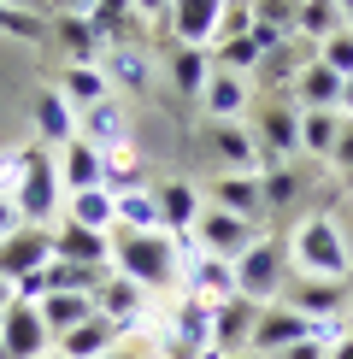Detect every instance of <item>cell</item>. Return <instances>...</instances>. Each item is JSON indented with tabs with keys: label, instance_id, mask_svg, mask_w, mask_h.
<instances>
[{
	"label": "cell",
	"instance_id": "cell-1",
	"mask_svg": "<svg viewBox=\"0 0 353 359\" xmlns=\"http://www.w3.org/2000/svg\"><path fill=\"white\" fill-rule=\"evenodd\" d=\"M112 271L130 277L136 289H171L183 283V259H176V242L165 230H124L112 224Z\"/></svg>",
	"mask_w": 353,
	"mask_h": 359
},
{
	"label": "cell",
	"instance_id": "cell-2",
	"mask_svg": "<svg viewBox=\"0 0 353 359\" xmlns=\"http://www.w3.org/2000/svg\"><path fill=\"white\" fill-rule=\"evenodd\" d=\"M289 265L300 277H324V283H342L353 271V253L342 242V230H335V218H300L289 230Z\"/></svg>",
	"mask_w": 353,
	"mask_h": 359
},
{
	"label": "cell",
	"instance_id": "cell-3",
	"mask_svg": "<svg viewBox=\"0 0 353 359\" xmlns=\"http://www.w3.org/2000/svg\"><path fill=\"white\" fill-rule=\"evenodd\" d=\"M59 201H65V183H59V159H53V147H41V142L24 147V183H18V194H12L18 218L36 224V230H53Z\"/></svg>",
	"mask_w": 353,
	"mask_h": 359
},
{
	"label": "cell",
	"instance_id": "cell-4",
	"mask_svg": "<svg viewBox=\"0 0 353 359\" xmlns=\"http://www.w3.org/2000/svg\"><path fill=\"white\" fill-rule=\"evenodd\" d=\"M283 283H289V242H277V236H259L235 259V294L242 301L271 306V301H283Z\"/></svg>",
	"mask_w": 353,
	"mask_h": 359
},
{
	"label": "cell",
	"instance_id": "cell-5",
	"mask_svg": "<svg viewBox=\"0 0 353 359\" xmlns=\"http://www.w3.org/2000/svg\"><path fill=\"white\" fill-rule=\"evenodd\" d=\"M254 142H259L265 165H289V159L300 154V107H294L289 88H271V95H259Z\"/></svg>",
	"mask_w": 353,
	"mask_h": 359
},
{
	"label": "cell",
	"instance_id": "cell-6",
	"mask_svg": "<svg viewBox=\"0 0 353 359\" xmlns=\"http://www.w3.org/2000/svg\"><path fill=\"white\" fill-rule=\"evenodd\" d=\"M0 336H6V359H48L53 353V330L41 324V306L18 301V294L0 312Z\"/></svg>",
	"mask_w": 353,
	"mask_h": 359
},
{
	"label": "cell",
	"instance_id": "cell-7",
	"mask_svg": "<svg viewBox=\"0 0 353 359\" xmlns=\"http://www.w3.org/2000/svg\"><path fill=\"white\" fill-rule=\"evenodd\" d=\"M206 154H212L224 171H242V177L265 171V154H259V142H254L247 124H212V118H206Z\"/></svg>",
	"mask_w": 353,
	"mask_h": 359
},
{
	"label": "cell",
	"instance_id": "cell-8",
	"mask_svg": "<svg viewBox=\"0 0 353 359\" xmlns=\"http://www.w3.org/2000/svg\"><path fill=\"white\" fill-rule=\"evenodd\" d=\"M195 236H200V248L212 253V259H242L247 248L259 242V224H247V218H230V212H218V206H206L200 224H195Z\"/></svg>",
	"mask_w": 353,
	"mask_h": 359
},
{
	"label": "cell",
	"instance_id": "cell-9",
	"mask_svg": "<svg viewBox=\"0 0 353 359\" xmlns=\"http://www.w3.org/2000/svg\"><path fill=\"white\" fill-rule=\"evenodd\" d=\"M200 107H206L212 124H242V118L254 112V88H247L242 71L212 65V77H206V88H200Z\"/></svg>",
	"mask_w": 353,
	"mask_h": 359
},
{
	"label": "cell",
	"instance_id": "cell-10",
	"mask_svg": "<svg viewBox=\"0 0 353 359\" xmlns=\"http://www.w3.org/2000/svg\"><path fill=\"white\" fill-rule=\"evenodd\" d=\"M48 259H53V230L18 224V230L0 242V277H6V283H18L29 271H48Z\"/></svg>",
	"mask_w": 353,
	"mask_h": 359
},
{
	"label": "cell",
	"instance_id": "cell-11",
	"mask_svg": "<svg viewBox=\"0 0 353 359\" xmlns=\"http://www.w3.org/2000/svg\"><path fill=\"white\" fill-rule=\"evenodd\" d=\"M183 294H195V301H206V306H224V301H235V265L230 259H212V253H188L183 259Z\"/></svg>",
	"mask_w": 353,
	"mask_h": 359
},
{
	"label": "cell",
	"instance_id": "cell-12",
	"mask_svg": "<svg viewBox=\"0 0 353 359\" xmlns=\"http://www.w3.org/2000/svg\"><path fill=\"white\" fill-rule=\"evenodd\" d=\"M95 312H106V318H112L124 336H136L141 324H153V312H147V289H136V283L118 277V271L95 289Z\"/></svg>",
	"mask_w": 353,
	"mask_h": 359
},
{
	"label": "cell",
	"instance_id": "cell-13",
	"mask_svg": "<svg viewBox=\"0 0 353 359\" xmlns=\"http://www.w3.org/2000/svg\"><path fill=\"white\" fill-rule=\"evenodd\" d=\"M306 336H312V318H300L294 306L271 301V306H259V324H254V341H247V348L277 359L283 348H294V341H306Z\"/></svg>",
	"mask_w": 353,
	"mask_h": 359
},
{
	"label": "cell",
	"instance_id": "cell-14",
	"mask_svg": "<svg viewBox=\"0 0 353 359\" xmlns=\"http://www.w3.org/2000/svg\"><path fill=\"white\" fill-rule=\"evenodd\" d=\"M283 306H294L300 318H342L347 312V289L324 277H289L283 283Z\"/></svg>",
	"mask_w": 353,
	"mask_h": 359
},
{
	"label": "cell",
	"instance_id": "cell-15",
	"mask_svg": "<svg viewBox=\"0 0 353 359\" xmlns=\"http://www.w3.org/2000/svg\"><path fill=\"white\" fill-rule=\"evenodd\" d=\"M254 324H259V306L254 301H224L212 306V353L230 359V353H247V341H254Z\"/></svg>",
	"mask_w": 353,
	"mask_h": 359
},
{
	"label": "cell",
	"instance_id": "cell-16",
	"mask_svg": "<svg viewBox=\"0 0 353 359\" xmlns=\"http://www.w3.org/2000/svg\"><path fill=\"white\" fill-rule=\"evenodd\" d=\"M224 6L230 0H171V36L183 41V48H212Z\"/></svg>",
	"mask_w": 353,
	"mask_h": 359
},
{
	"label": "cell",
	"instance_id": "cell-17",
	"mask_svg": "<svg viewBox=\"0 0 353 359\" xmlns=\"http://www.w3.org/2000/svg\"><path fill=\"white\" fill-rule=\"evenodd\" d=\"M153 201H159V224H165V236H188L206 212L200 189L183 183V177H171V183H153Z\"/></svg>",
	"mask_w": 353,
	"mask_h": 359
},
{
	"label": "cell",
	"instance_id": "cell-18",
	"mask_svg": "<svg viewBox=\"0 0 353 359\" xmlns=\"http://www.w3.org/2000/svg\"><path fill=\"white\" fill-rule=\"evenodd\" d=\"M112 348H124V330H118L106 312L83 318L77 330H65V336L53 341V353H59V359H100V353H112Z\"/></svg>",
	"mask_w": 353,
	"mask_h": 359
},
{
	"label": "cell",
	"instance_id": "cell-19",
	"mask_svg": "<svg viewBox=\"0 0 353 359\" xmlns=\"http://www.w3.org/2000/svg\"><path fill=\"white\" fill-rule=\"evenodd\" d=\"M342 83L347 77H335L324 59H312V65H300V77L289 83V95H294L300 112H342Z\"/></svg>",
	"mask_w": 353,
	"mask_h": 359
},
{
	"label": "cell",
	"instance_id": "cell-20",
	"mask_svg": "<svg viewBox=\"0 0 353 359\" xmlns=\"http://www.w3.org/2000/svg\"><path fill=\"white\" fill-rule=\"evenodd\" d=\"M206 206H218V212H230V218H247V224H265V189H259V177H242V171L218 177Z\"/></svg>",
	"mask_w": 353,
	"mask_h": 359
},
{
	"label": "cell",
	"instance_id": "cell-21",
	"mask_svg": "<svg viewBox=\"0 0 353 359\" xmlns=\"http://www.w3.org/2000/svg\"><path fill=\"white\" fill-rule=\"evenodd\" d=\"M77 136L95 142V147H130V112H124V100L106 95V100H95L88 112H77Z\"/></svg>",
	"mask_w": 353,
	"mask_h": 359
},
{
	"label": "cell",
	"instance_id": "cell-22",
	"mask_svg": "<svg viewBox=\"0 0 353 359\" xmlns=\"http://www.w3.org/2000/svg\"><path fill=\"white\" fill-rule=\"evenodd\" d=\"M53 259H71V265H112V236L65 218V224L53 230Z\"/></svg>",
	"mask_w": 353,
	"mask_h": 359
},
{
	"label": "cell",
	"instance_id": "cell-23",
	"mask_svg": "<svg viewBox=\"0 0 353 359\" xmlns=\"http://www.w3.org/2000/svg\"><path fill=\"white\" fill-rule=\"evenodd\" d=\"M36 136H41V147H71L77 142V112H71V100L59 88H41L36 95Z\"/></svg>",
	"mask_w": 353,
	"mask_h": 359
},
{
	"label": "cell",
	"instance_id": "cell-24",
	"mask_svg": "<svg viewBox=\"0 0 353 359\" xmlns=\"http://www.w3.org/2000/svg\"><path fill=\"white\" fill-rule=\"evenodd\" d=\"M53 41L65 48V65H95V59L106 53L100 36H95V24H88L83 12H59L53 18Z\"/></svg>",
	"mask_w": 353,
	"mask_h": 359
},
{
	"label": "cell",
	"instance_id": "cell-25",
	"mask_svg": "<svg viewBox=\"0 0 353 359\" xmlns=\"http://www.w3.org/2000/svg\"><path fill=\"white\" fill-rule=\"evenodd\" d=\"M59 183H65V194H83V189H100V147L95 142H71L65 154H59Z\"/></svg>",
	"mask_w": 353,
	"mask_h": 359
},
{
	"label": "cell",
	"instance_id": "cell-26",
	"mask_svg": "<svg viewBox=\"0 0 353 359\" xmlns=\"http://www.w3.org/2000/svg\"><path fill=\"white\" fill-rule=\"evenodd\" d=\"M100 71H106V83L124 88V95H141L147 77H153V65H147L141 48H106V53H100Z\"/></svg>",
	"mask_w": 353,
	"mask_h": 359
},
{
	"label": "cell",
	"instance_id": "cell-27",
	"mask_svg": "<svg viewBox=\"0 0 353 359\" xmlns=\"http://www.w3.org/2000/svg\"><path fill=\"white\" fill-rule=\"evenodd\" d=\"M59 95L71 100V112H88L95 100H106V95H112V83H106V71H100V65H65V77H59Z\"/></svg>",
	"mask_w": 353,
	"mask_h": 359
},
{
	"label": "cell",
	"instance_id": "cell-28",
	"mask_svg": "<svg viewBox=\"0 0 353 359\" xmlns=\"http://www.w3.org/2000/svg\"><path fill=\"white\" fill-rule=\"evenodd\" d=\"M335 142H342V112H300V154L335 159Z\"/></svg>",
	"mask_w": 353,
	"mask_h": 359
},
{
	"label": "cell",
	"instance_id": "cell-29",
	"mask_svg": "<svg viewBox=\"0 0 353 359\" xmlns=\"http://www.w3.org/2000/svg\"><path fill=\"white\" fill-rule=\"evenodd\" d=\"M83 318H95V294H48V301H41V324L53 330V341L65 330H77Z\"/></svg>",
	"mask_w": 353,
	"mask_h": 359
},
{
	"label": "cell",
	"instance_id": "cell-30",
	"mask_svg": "<svg viewBox=\"0 0 353 359\" xmlns=\"http://www.w3.org/2000/svg\"><path fill=\"white\" fill-rule=\"evenodd\" d=\"M65 218H71V224H88V230H112V218H118V201H112L106 189L65 194Z\"/></svg>",
	"mask_w": 353,
	"mask_h": 359
},
{
	"label": "cell",
	"instance_id": "cell-31",
	"mask_svg": "<svg viewBox=\"0 0 353 359\" xmlns=\"http://www.w3.org/2000/svg\"><path fill=\"white\" fill-rule=\"evenodd\" d=\"M335 29H347V18H342V6H335V0H300V24H294V36L330 41Z\"/></svg>",
	"mask_w": 353,
	"mask_h": 359
},
{
	"label": "cell",
	"instance_id": "cell-32",
	"mask_svg": "<svg viewBox=\"0 0 353 359\" xmlns=\"http://www.w3.org/2000/svg\"><path fill=\"white\" fill-rule=\"evenodd\" d=\"M171 77H176V88H183V95L200 100L206 77H212V53H206V48H176V53H171Z\"/></svg>",
	"mask_w": 353,
	"mask_h": 359
},
{
	"label": "cell",
	"instance_id": "cell-33",
	"mask_svg": "<svg viewBox=\"0 0 353 359\" xmlns=\"http://www.w3.org/2000/svg\"><path fill=\"white\" fill-rule=\"evenodd\" d=\"M112 224H124V230H165V224H159L153 189H130V194H118V218H112Z\"/></svg>",
	"mask_w": 353,
	"mask_h": 359
},
{
	"label": "cell",
	"instance_id": "cell-34",
	"mask_svg": "<svg viewBox=\"0 0 353 359\" xmlns=\"http://www.w3.org/2000/svg\"><path fill=\"white\" fill-rule=\"evenodd\" d=\"M259 189H265V212H283V206H294V194H300V177H294V165H265Z\"/></svg>",
	"mask_w": 353,
	"mask_h": 359
},
{
	"label": "cell",
	"instance_id": "cell-35",
	"mask_svg": "<svg viewBox=\"0 0 353 359\" xmlns=\"http://www.w3.org/2000/svg\"><path fill=\"white\" fill-rule=\"evenodd\" d=\"M0 36H24V41H36V48H48L53 24H41L36 12H24V6H0Z\"/></svg>",
	"mask_w": 353,
	"mask_h": 359
},
{
	"label": "cell",
	"instance_id": "cell-36",
	"mask_svg": "<svg viewBox=\"0 0 353 359\" xmlns=\"http://www.w3.org/2000/svg\"><path fill=\"white\" fill-rule=\"evenodd\" d=\"M254 29V0H230L224 6V18H218V36H212V48H224V41H235V36H247ZM206 48V53H212Z\"/></svg>",
	"mask_w": 353,
	"mask_h": 359
},
{
	"label": "cell",
	"instance_id": "cell-37",
	"mask_svg": "<svg viewBox=\"0 0 353 359\" xmlns=\"http://www.w3.org/2000/svg\"><path fill=\"white\" fill-rule=\"evenodd\" d=\"M318 59L335 71V77H353V29H335L330 41H318Z\"/></svg>",
	"mask_w": 353,
	"mask_h": 359
},
{
	"label": "cell",
	"instance_id": "cell-38",
	"mask_svg": "<svg viewBox=\"0 0 353 359\" xmlns=\"http://www.w3.org/2000/svg\"><path fill=\"white\" fill-rule=\"evenodd\" d=\"M18 183H24V147H6L0 154V201H12Z\"/></svg>",
	"mask_w": 353,
	"mask_h": 359
},
{
	"label": "cell",
	"instance_id": "cell-39",
	"mask_svg": "<svg viewBox=\"0 0 353 359\" xmlns=\"http://www.w3.org/2000/svg\"><path fill=\"white\" fill-rule=\"evenodd\" d=\"M335 171L353 177V118H342V142H335Z\"/></svg>",
	"mask_w": 353,
	"mask_h": 359
},
{
	"label": "cell",
	"instance_id": "cell-40",
	"mask_svg": "<svg viewBox=\"0 0 353 359\" xmlns=\"http://www.w3.org/2000/svg\"><path fill=\"white\" fill-rule=\"evenodd\" d=\"M136 12H141V18H153L159 29H171V0H136Z\"/></svg>",
	"mask_w": 353,
	"mask_h": 359
},
{
	"label": "cell",
	"instance_id": "cell-41",
	"mask_svg": "<svg viewBox=\"0 0 353 359\" xmlns=\"http://www.w3.org/2000/svg\"><path fill=\"white\" fill-rule=\"evenodd\" d=\"M277 359H330V348H318V341L306 336V341H294V348H283Z\"/></svg>",
	"mask_w": 353,
	"mask_h": 359
},
{
	"label": "cell",
	"instance_id": "cell-42",
	"mask_svg": "<svg viewBox=\"0 0 353 359\" xmlns=\"http://www.w3.org/2000/svg\"><path fill=\"white\" fill-rule=\"evenodd\" d=\"M18 224H24V218H18V206H12V201H0V242H6V236L18 230Z\"/></svg>",
	"mask_w": 353,
	"mask_h": 359
},
{
	"label": "cell",
	"instance_id": "cell-43",
	"mask_svg": "<svg viewBox=\"0 0 353 359\" xmlns=\"http://www.w3.org/2000/svg\"><path fill=\"white\" fill-rule=\"evenodd\" d=\"M330 359H353V330H347V336H342V341L330 348Z\"/></svg>",
	"mask_w": 353,
	"mask_h": 359
},
{
	"label": "cell",
	"instance_id": "cell-44",
	"mask_svg": "<svg viewBox=\"0 0 353 359\" xmlns=\"http://www.w3.org/2000/svg\"><path fill=\"white\" fill-rule=\"evenodd\" d=\"M342 118H353V77L342 83Z\"/></svg>",
	"mask_w": 353,
	"mask_h": 359
},
{
	"label": "cell",
	"instance_id": "cell-45",
	"mask_svg": "<svg viewBox=\"0 0 353 359\" xmlns=\"http://www.w3.org/2000/svg\"><path fill=\"white\" fill-rule=\"evenodd\" d=\"M95 0H59V12H88Z\"/></svg>",
	"mask_w": 353,
	"mask_h": 359
},
{
	"label": "cell",
	"instance_id": "cell-46",
	"mask_svg": "<svg viewBox=\"0 0 353 359\" xmlns=\"http://www.w3.org/2000/svg\"><path fill=\"white\" fill-rule=\"evenodd\" d=\"M100 359H141L136 348H112V353H100Z\"/></svg>",
	"mask_w": 353,
	"mask_h": 359
},
{
	"label": "cell",
	"instance_id": "cell-47",
	"mask_svg": "<svg viewBox=\"0 0 353 359\" xmlns=\"http://www.w3.org/2000/svg\"><path fill=\"white\" fill-rule=\"evenodd\" d=\"M6 306H12V283L0 277V312H6Z\"/></svg>",
	"mask_w": 353,
	"mask_h": 359
},
{
	"label": "cell",
	"instance_id": "cell-48",
	"mask_svg": "<svg viewBox=\"0 0 353 359\" xmlns=\"http://www.w3.org/2000/svg\"><path fill=\"white\" fill-rule=\"evenodd\" d=\"M0 6H24V12H36V6H41V0H0Z\"/></svg>",
	"mask_w": 353,
	"mask_h": 359
},
{
	"label": "cell",
	"instance_id": "cell-49",
	"mask_svg": "<svg viewBox=\"0 0 353 359\" xmlns=\"http://www.w3.org/2000/svg\"><path fill=\"white\" fill-rule=\"evenodd\" d=\"M335 6H342V18H347V29H353V0H335Z\"/></svg>",
	"mask_w": 353,
	"mask_h": 359
},
{
	"label": "cell",
	"instance_id": "cell-50",
	"mask_svg": "<svg viewBox=\"0 0 353 359\" xmlns=\"http://www.w3.org/2000/svg\"><path fill=\"white\" fill-rule=\"evenodd\" d=\"M230 359H265V353H254V348H247V353H230Z\"/></svg>",
	"mask_w": 353,
	"mask_h": 359
},
{
	"label": "cell",
	"instance_id": "cell-51",
	"mask_svg": "<svg viewBox=\"0 0 353 359\" xmlns=\"http://www.w3.org/2000/svg\"><path fill=\"white\" fill-rule=\"evenodd\" d=\"M0 359H6V336H0Z\"/></svg>",
	"mask_w": 353,
	"mask_h": 359
},
{
	"label": "cell",
	"instance_id": "cell-52",
	"mask_svg": "<svg viewBox=\"0 0 353 359\" xmlns=\"http://www.w3.org/2000/svg\"><path fill=\"white\" fill-rule=\"evenodd\" d=\"M200 359H218V353H212V348H206V353H200Z\"/></svg>",
	"mask_w": 353,
	"mask_h": 359
},
{
	"label": "cell",
	"instance_id": "cell-53",
	"mask_svg": "<svg viewBox=\"0 0 353 359\" xmlns=\"http://www.w3.org/2000/svg\"><path fill=\"white\" fill-rule=\"evenodd\" d=\"M48 359H59V353H48Z\"/></svg>",
	"mask_w": 353,
	"mask_h": 359
}]
</instances>
